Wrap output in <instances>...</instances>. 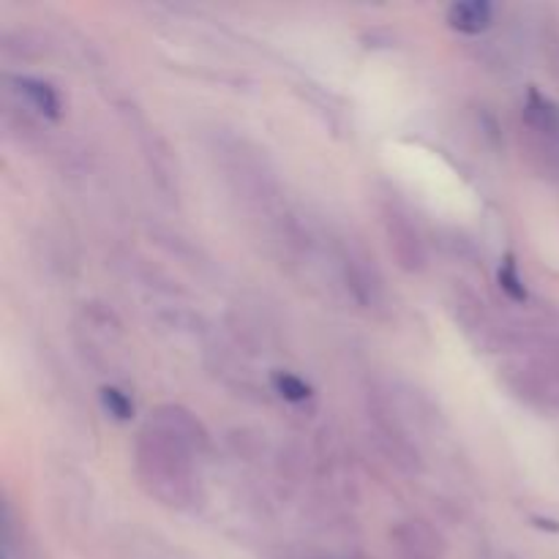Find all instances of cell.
Returning <instances> with one entry per match:
<instances>
[{
	"mask_svg": "<svg viewBox=\"0 0 559 559\" xmlns=\"http://www.w3.org/2000/svg\"><path fill=\"white\" fill-rule=\"evenodd\" d=\"M194 448L180 440L164 426L151 424L136 442V462L145 484L156 497H162L167 506H186L194 500V486H191V459Z\"/></svg>",
	"mask_w": 559,
	"mask_h": 559,
	"instance_id": "obj_1",
	"label": "cell"
},
{
	"mask_svg": "<svg viewBox=\"0 0 559 559\" xmlns=\"http://www.w3.org/2000/svg\"><path fill=\"white\" fill-rule=\"evenodd\" d=\"M524 126L535 140V153L549 173L559 175V104L530 87L524 102Z\"/></svg>",
	"mask_w": 559,
	"mask_h": 559,
	"instance_id": "obj_2",
	"label": "cell"
},
{
	"mask_svg": "<svg viewBox=\"0 0 559 559\" xmlns=\"http://www.w3.org/2000/svg\"><path fill=\"white\" fill-rule=\"evenodd\" d=\"M502 382L508 391L538 413H557L559 409V382L544 369L535 366H506Z\"/></svg>",
	"mask_w": 559,
	"mask_h": 559,
	"instance_id": "obj_3",
	"label": "cell"
},
{
	"mask_svg": "<svg viewBox=\"0 0 559 559\" xmlns=\"http://www.w3.org/2000/svg\"><path fill=\"white\" fill-rule=\"evenodd\" d=\"M453 314H456L462 331L467 333L478 347H486L489 353H495V349H502L508 344L506 331L491 320L489 311L484 309V300L475 298L473 293H464V289L456 293V298H453Z\"/></svg>",
	"mask_w": 559,
	"mask_h": 559,
	"instance_id": "obj_4",
	"label": "cell"
},
{
	"mask_svg": "<svg viewBox=\"0 0 559 559\" xmlns=\"http://www.w3.org/2000/svg\"><path fill=\"white\" fill-rule=\"evenodd\" d=\"M399 555L404 559H442L445 557V540L431 527L429 522L420 519H407L399 522L391 533Z\"/></svg>",
	"mask_w": 559,
	"mask_h": 559,
	"instance_id": "obj_5",
	"label": "cell"
},
{
	"mask_svg": "<svg viewBox=\"0 0 559 559\" xmlns=\"http://www.w3.org/2000/svg\"><path fill=\"white\" fill-rule=\"evenodd\" d=\"M385 224L388 238H391V251L396 254L399 265H402L404 271H420V267L426 265V249L413 224L404 216H399V213H388Z\"/></svg>",
	"mask_w": 559,
	"mask_h": 559,
	"instance_id": "obj_6",
	"label": "cell"
},
{
	"mask_svg": "<svg viewBox=\"0 0 559 559\" xmlns=\"http://www.w3.org/2000/svg\"><path fill=\"white\" fill-rule=\"evenodd\" d=\"M14 91L20 93V98L27 104V107L36 109V112L44 115V118L58 120L60 115H63V102H60L58 91H55L49 82L33 80V76H16Z\"/></svg>",
	"mask_w": 559,
	"mask_h": 559,
	"instance_id": "obj_7",
	"label": "cell"
},
{
	"mask_svg": "<svg viewBox=\"0 0 559 559\" xmlns=\"http://www.w3.org/2000/svg\"><path fill=\"white\" fill-rule=\"evenodd\" d=\"M153 424L164 426V429H169L173 435H178L180 440L189 442L197 453L207 448V431L202 429L200 420L191 413H186L183 407H162L156 413V418H153Z\"/></svg>",
	"mask_w": 559,
	"mask_h": 559,
	"instance_id": "obj_8",
	"label": "cell"
},
{
	"mask_svg": "<svg viewBox=\"0 0 559 559\" xmlns=\"http://www.w3.org/2000/svg\"><path fill=\"white\" fill-rule=\"evenodd\" d=\"M495 20V5L486 0H469V3H453L448 9V25L459 33H484Z\"/></svg>",
	"mask_w": 559,
	"mask_h": 559,
	"instance_id": "obj_9",
	"label": "cell"
},
{
	"mask_svg": "<svg viewBox=\"0 0 559 559\" xmlns=\"http://www.w3.org/2000/svg\"><path fill=\"white\" fill-rule=\"evenodd\" d=\"M271 382H273V388H276L278 396L287 399V402H293V404L306 402V399L311 396V388L306 385L300 377L289 374V371H276V374L271 377Z\"/></svg>",
	"mask_w": 559,
	"mask_h": 559,
	"instance_id": "obj_10",
	"label": "cell"
},
{
	"mask_svg": "<svg viewBox=\"0 0 559 559\" xmlns=\"http://www.w3.org/2000/svg\"><path fill=\"white\" fill-rule=\"evenodd\" d=\"M500 287L502 293L511 300H516V304H524V300H527V287H524L522 276H519V267L513 257H508L506 265L500 267Z\"/></svg>",
	"mask_w": 559,
	"mask_h": 559,
	"instance_id": "obj_11",
	"label": "cell"
},
{
	"mask_svg": "<svg viewBox=\"0 0 559 559\" xmlns=\"http://www.w3.org/2000/svg\"><path fill=\"white\" fill-rule=\"evenodd\" d=\"M102 404L115 420H129L134 415V402L123 391H118V388H104Z\"/></svg>",
	"mask_w": 559,
	"mask_h": 559,
	"instance_id": "obj_12",
	"label": "cell"
}]
</instances>
